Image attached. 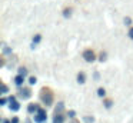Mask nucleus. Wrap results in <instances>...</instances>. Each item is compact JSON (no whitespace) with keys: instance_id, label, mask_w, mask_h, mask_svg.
<instances>
[{"instance_id":"nucleus-9","label":"nucleus","mask_w":133,"mask_h":123,"mask_svg":"<svg viewBox=\"0 0 133 123\" xmlns=\"http://www.w3.org/2000/svg\"><path fill=\"white\" fill-rule=\"evenodd\" d=\"M10 109L15 112H17L19 109H20V105H19V102H16V100H13V102H10Z\"/></svg>"},{"instance_id":"nucleus-12","label":"nucleus","mask_w":133,"mask_h":123,"mask_svg":"<svg viewBox=\"0 0 133 123\" xmlns=\"http://www.w3.org/2000/svg\"><path fill=\"white\" fill-rule=\"evenodd\" d=\"M104 94H106V90H104L103 87H99V89H97V96L104 97Z\"/></svg>"},{"instance_id":"nucleus-22","label":"nucleus","mask_w":133,"mask_h":123,"mask_svg":"<svg viewBox=\"0 0 133 123\" xmlns=\"http://www.w3.org/2000/svg\"><path fill=\"white\" fill-rule=\"evenodd\" d=\"M129 37H130V39H133V29H130V31H129Z\"/></svg>"},{"instance_id":"nucleus-15","label":"nucleus","mask_w":133,"mask_h":123,"mask_svg":"<svg viewBox=\"0 0 133 123\" xmlns=\"http://www.w3.org/2000/svg\"><path fill=\"white\" fill-rule=\"evenodd\" d=\"M19 74H22V76H26V74H27V69H26V67H19Z\"/></svg>"},{"instance_id":"nucleus-3","label":"nucleus","mask_w":133,"mask_h":123,"mask_svg":"<svg viewBox=\"0 0 133 123\" xmlns=\"http://www.w3.org/2000/svg\"><path fill=\"white\" fill-rule=\"evenodd\" d=\"M82 56H83V59L86 60V62H89V63H92V62L96 60V54H95V51H93L92 49H86Z\"/></svg>"},{"instance_id":"nucleus-17","label":"nucleus","mask_w":133,"mask_h":123,"mask_svg":"<svg viewBox=\"0 0 133 123\" xmlns=\"http://www.w3.org/2000/svg\"><path fill=\"white\" fill-rule=\"evenodd\" d=\"M36 82H37V79H36L35 76H30V79H29V83H30V85H35Z\"/></svg>"},{"instance_id":"nucleus-18","label":"nucleus","mask_w":133,"mask_h":123,"mask_svg":"<svg viewBox=\"0 0 133 123\" xmlns=\"http://www.w3.org/2000/svg\"><path fill=\"white\" fill-rule=\"evenodd\" d=\"M84 120H86V123H93V122H95V119L90 117V116H86V117H84Z\"/></svg>"},{"instance_id":"nucleus-23","label":"nucleus","mask_w":133,"mask_h":123,"mask_svg":"<svg viewBox=\"0 0 133 123\" xmlns=\"http://www.w3.org/2000/svg\"><path fill=\"white\" fill-rule=\"evenodd\" d=\"M12 123H19V119H17V117H13V119H12Z\"/></svg>"},{"instance_id":"nucleus-16","label":"nucleus","mask_w":133,"mask_h":123,"mask_svg":"<svg viewBox=\"0 0 133 123\" xmlns=\"http://www.w3.org/2000/svg\"><path fill=\"white\" fill-rule=\"evenodd\" d=\"M99 60H100V62H104V60H106V51H102V53H100V57H99Z\"/></svg>"},{"instance_id":"nucleus-14","label":"nucleus","mask_w":133,"mask_h":123,"mask_svg":"<svg viewBox=\"0 0 133 123\" xmlns=\"http://www.w3.org/2000/svg\"><path fill=\"white\" fill-rule=\"evenodd\" d=\"M63 107H64V105H63V103H59V105H57V107H56V110H55V113H60V112L63 110Z\"/></svg>"},{"instance_id":"nucleus-27","label":"nucleus","mask_w":133,"mask_h":123,"mask_svg":"<svg viewBox=\"0 0 133 123\" xmlns=\"http://www.w3.org/2000/svg\"><path fill=\"white\" fill-rule=\"evenodd\" d=\"M132 29H133V27H132Z\"/></svg>"},{"instance_id":"nucleus-8","label":"nucleus","mask_w":133,"mask_h":123,"mask_svg":"<svg viewBox=\"0 0 133 123\" xmlns=\"http://www.w3.org/2000/svg\"><path fill=\"white\" fill-rule=\"evenodd\" d=\"M23 82H24V76H22V74H17V76L15 77V83L17 86H22V85H23Z\"/></svg>"},{"instance_id":"nucleus-19","label":"nucleus","mask_w":133,"mask_h":123,"mask_svg":"<svg viewBox=\"0 0 133 123\" xmlns=\"http://www.w3.org/2000/svg\"><path fill=\"white\" fill-rule=\"evenodd\" d=\"M67 114H69V117H75L76 116L75 110H69V112H67Z\"/></svg>"},{"instance_id":"nucleus-20","label":"nucleus","mask_w":133,"mask_h":123,"mask_svg":"<svg viewBox=\"0 0 133 123\" xmlns=\"http://www.w3.org/2000/svg\"><path fill=\"white\" fill-rule=\"evenodd\" d=\"M124 23H126V24H132V20H130V17H124Z\"/></svg>"},{"instance_id":"nucleus-25","label":"nucleus","mask_w":133,"mask_h":123,"mask_svg":"<svg viewBox=\"0 0 133 123\" xmlns=\"http://www.w3.org/2000/svg\"><path fill=\"white\" fill-rule=\"evenodd\" d=\"M73 123H80V122H79V120H73Z\"/></svg>"},{"instance_id":"nucleus-1","label":"nucleus","mask_w":133,"mask_h":123,"mask_svg":"<svg viewBox=\"0 0 133 123\" xmlns=\"http://www.w3.org/2000/svg\"><path fill=\"white\" fill-rule=\"evenodd\" d=\"M53 99H55V96H53V92L52 89L49 87H42L40 90V100L44 103V105L50 106L53 103Z\"/></svg>"},{"instance_id":"nucleus-11","label":"nucleus","mask_w":133,"mask_h":123,"mask_svg":"<svg viewBox=\"0 0 133 123\" xmlns=\"http://www.w3.org/2000/svg\"><path fill=\"white\" fill-rule=\"evenodd\" d=\"M40 40H42V36H40V34H36V36L33 37V44H32V47L35 49V44H36V43H39Z\"/></svg>"},{"instance_id":"nucleus-6","label":"nucleus","mask_w":133,"mask_h":123,"mask_svg":"<svg viewBox=\"0 0 133 123\" xmlns=\"http://www.w3.org/2000/svg\"><path fill=\"white\" fill-rule=\"evenodd\" d=\"M64 116L62 113H56L55 114V119H53V123H63Z\"/></svg>"},{"instance_id":"nucleus-21","label":"nucleus","mask_w":133,"mask_h":123,"mask_svg":"<svg viewBox=\"0 0 133 123\" xmlns=\"http://www.w3.org/2000/svg\"><path fill=\"white\" fill-rule=\"evenodd\" d=\"M2 90H3V93H6V92H7V86L3 85V86H2Z\"/></svg>"},{"instance_id":"nucleus-4","label":"nucleus","mask_w":133,"mask_h":123,"mask_svg":"<svg viewBox=\"0 0 133 123\" xmlns=\"http://www.w3.org/2000/svg\"><path fill=\"white\" fill-rule=\"evenodd\" d=\"M19 96L23 97V99H29V97L32 96V92H30L29 87H24V89H22V90L19 92Z\"/></svg>"},{"instance_id":"nucleus-2","label":"nucleus","mask_w":133,"mask_h":123,"mask_svg":"<svg viewBox=\"0 0 133 123\" xmlns=\"http://www.w3.org/2000/svg\"><path fill=\"white\" fill-rule=\"evenodd\" d=\"M46 119H47V116H46V112H44L43 109H39L35 113V122L36 123H44Z\"/></svg>"},{"instance_id":"nucleus-10","label":"nucleus","mask_w":133,"mask_h":123,"mask_svg":"<svg viewBox=\"0 0 133 123\" xmlns=\"http://www.w3.org/2000/svg\"><path fill=\"white\" fill-rule=\"evenodd\" d=\"M63 16L66 17V19L72 16V7H66V9H64V10H63Z\"/></svg>"},{"instance_id":"nucleus-26","label":"nucleus","mask_w":133,"mask_h":123,"mask_svg":"<svg viewBox=\"0 0 133 123\" xmlns=\"http://www.w3.org/2000/svg\"><path fill=\"white\" fill-rule=\"evenodd\" d=\"M3 123H9V120H4V122Z\"/></svg>"},{"instance_id":"nucleus-13","label":"nucleus","mask_w":133,"mask_h":123,"mask_svg":"<svg viewBox=\"0 0 133 123\" xmlns=\"http://www.w3.org/2000/svg\"><path fill=\"white\" fill-rule=\"evenodd\" d=\"M103 103H104V107H107V109H110V107H112V105H113V102L110 99H106Z\"/></svg>"},{"instance_id":"nucleus-24","label":"nucleus","mask_w":133,"mask_h":123,"mask_svg":"<svg viewBox=\"0 0 133 123\" xmlns=\"http://www.w3.org/2000/svg\"><path fill=\"white\" fill-rule=\"evenodd\" d=\"M0 105H6V99H2V100H0Z\"/></svg>"},{"instance_id":"nucleus-5","label":"nucleus","mask_w":133,"mask_h":123,"mask_svg":"<svg viewBox=\"0 0 133 123\" xmlns=\"http://www.w3.org/2000/svg\"><path fill=\"white\" fill-rule=\"evenodd\" d=\"M39 109H40V107H39V105H36V103H30L29 107H27V112H29V113H36Z\"/></svg>"},{"instance_id":"nucleus-7","label":"nucleus","mask_w":133,"mask_h":123,"mask_svg":"<svg viewBox=\"0 0 133 123\" xmlns=\"http://www.w3.org/2000/svg\"><path fill=\"white\" fill-rule=\"evenodd\" d=\"M77 82L80 83V85H83V83L86 82V74H84V72H79L77 73Z\"/></svg>"}]
</instances>
